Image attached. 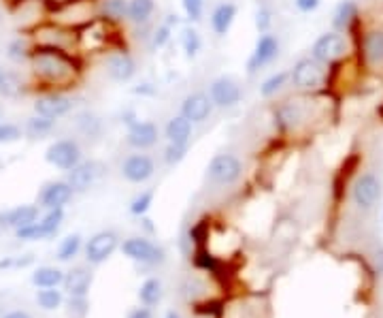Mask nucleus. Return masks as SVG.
I'll list each match as a JSON object with an SVG mask.
<instances>
[{"instance_id": "obj_52", "label": "nucleus", "mask_w": 383, "mask_h": 318, "mask_svg": "<svg viewBox=\"0 0 383 318\" xmlns=\"http://www.w3.org/2000/svg\"><path fill=\"white\" fill-rule=\"evenodd\" d=\"M3 71H5V66H0V77H3Z\"/></svg>"}, {"instance_id": "obj_19", "label": "nucleus", "mask_w": 383, "mask_h": 318, "mask_svg": "<svg viewBox=\"0 0 383 318\" xmlns=\"http://www.w3.org/2000/svg\"><path fill=\"white\" fill-rule=\"evenodd\" d=\"M107 75L117 82V84H126L130 82L137 75V62L128 52H113L107 56Z\"/></svg>"}, {"instance_id": "obj_18", "label": "nucleus", "mask_w": 383, "mask_h": 318, "mask_svg": "<svg viewBox=\"0 0 383 318\" xmlns=\"http://www.w3.org/2000/svg\"><path fill=\"white\" fill-rule=\"evenodd\" d=\"M360 56L366 66L383 68V30L373 28L366 30L360 39Z\"/></svg>"}, {"instance_id": "obj_36", "label": "nucleus", "mask_w": 383, "mask_h": 318, "mask_svg": "<svg viewBox=\"0 0 383 318\" xmlns=\"http://www.w3.org/2000/svg\"><path fill=\"white\" fill-rule=\"evenodd\" d=\"M192 261L198 269H202V272H207V274H217L219 272V261L209 252V248H204V246L196 248Z\"/></svg>"}, {"instance_id": "obj_30", "label": "nucleus", "mask_w": 383, "mask_h": 318, "mask_svg": "<svg viewBox=\"0 0 383 318\" xmlns=\"http://www.w3.org/2000/svg\"><path fill=\"white\" fill-rule=\"evenodd\" d=\"M64 282V272L58 267H39L32 274V284L39 288H54Z\"/></svg>"}, {"instance_id": "obj_2", "label": "nucleus", "mask_w": 383, "mask_h": 318, "mask_svg": "<svg viewBox=\"0 0 383 318\" xmlns=\"http://www.w3.org/2000/svg\"><path fill=\"white\" fill-rule=\"evenodd\" d=\"M349 52V43L347 37L343 32L330 30L324 32L315 39V43L311 45V58L317 60L320 64H335L337 60L345 58Z\"/></svg>"}, {"instance_id": "obj_21", "label": "nucleus", "mask_w": 383, "mask_h": 318, "mask_svg": "<svg viewBox=\"0 0 383 318\" xmlns=\"http://www.w3.org/2000/svg\"><path fill=\"white\" fill-rule=\"evenodd\" d=\"M39 220V205H17L13 209L0 212V229H21Z\"/></svg>"}, {"instance_id": "obj_50", "label": "nucleus", "mask_w": 383, "mask_h": 318, "mask_svg": "<svg viewBox=\"0 0 383 318\" xmlns=\"http://www.w3.org/2000/svg\"><path fill=\"white\" fill-rule=\"evenodd\" d=\"M377 263H383V250H379V252H377ZM379 269H383V265H381Z\"/></svg>"}, {"instance_id": "obj_47", "label": "nucleus", "mask_w": 383, "mask_h": 318, "mask_svg": "<svg viewBox=\"0 0 383 318\" xmlns=\"http://www.w3.org/2000/svg\"><path fill=\"white\" fill-rule=\"evenodd\" d=\"M320 5H322V0H294V7L300 13H313L320 9Z\"/></svg>"}, {"instance_id": "obj_41", "label": "nucleus", "mask_w": 383, "mask_h": 318, "mask_svg": "<svg viewBox=\"0 0 383 318\" xmlns=\"http://www.w3.org/2000/svg\"><path fill=\"white\" fill-rule=\"evenodd\" d=\"M190 241H194L196 246H204L209 241V220L202 218L190 229Z\"/></svg>"}, {"instance_id": "obj_51", "label": "nucleus", "mask_w": 383, "mask_h": 318, "mask_svg": "<svg viewBox=\"0 0 383 318\" xmlns=\"http://www.w3.org/2000/svg\"><path fill=\"white\" fill-rule=\"evenodd\" d=\"M166 318H181V316H179L177 312H168V314H166Z\"/></svg>"}, {"instance_id": "obj_15", "label": "nucleus", "mask_w": 383, "mask_h": 318, "mask_svg": "<svg viewBox=\"0 0 383 318\" xmlns=\"http://www.w3.org/2000/svg\"><path fill=\"white\" fill-rule=\"evenodd\" d=\"M156 174V162L147 154H132L121 162V178L130 184H145Z\"/></svg>"}, {"instance_id": "obj_35", "label": "nucleus", "mask_w": 383, "mask_h": 318, "mask_svg": "<svg viewBox=\"0 0 383 318\" xmlns=\"http://www.w3.org/2000/svg\"><path fill=\"white\" fill-rule=\"evenodd\" d=\"M37 303L47 312H54L64 303V295H62V290H58V286L43 288V290L37 292Z\"/></svg>"}, {"instance_id": "obj_12", "label": "nucleus", "mask_w": 383, "mask_h": 318, "mask_svg": "<svg viewBox=\"0 0 383 318\" xmlns=\"http://www.w3.org/2000/svg\"><path fill=\"white\" fill-rule=\"evenodd\" d=\"M119 246V239L113 231H98L86 243V259L92 265H100L113 256Z\"/></svg>"}, {"instance_id": "obj_33", "label": "nucleus", "mask_w": 383, "mask_h": 318, "mask_svg": "<svg viewBox=\"0 0 383 318\" xmlns=\"http://www.w3.org/2000/svg\"><path fill=\"white\" fill-rule=\"evenodd\" d=\"M139 299L145 308L156 306L162 299V282L158 278H149L139 288Z\"/></svg>"}, {"instance_id": "obj_49", "label": "nucleus", "mask_w": 383, "mask_h": 318, "mask_svg": "<svg viewBox=\"0 0 383 318\" xmlns=\"http://www.w3.org/2000/svg\"><path fill=\"white\" fill-rule=\"evenodd\" d=\"M3 318H32L28 312H23V310H13V312H7Z\"/></svg>"}, {"instance_id": "obj_38", "label": "nucleus", "mask_w": 383, "mask_h": 318, "mask_svg": "<svg viewBox=\"0 0 383 318\" xmlns=\"http://www.w3.org/2000/svg\"><path fill=\"white\" fill-rule=\"evenodd\" d=\"M181 47H184V52L188 58H194L198 52H200V47H202V39L198 35V30L194 28H186L181 32Z\"/></svg>"}, {"instance_id": "obj_16", "label": "nucleus", "mask_w": 383, "mask_h": 318, "mask_svg": "<svg viewBox=\"0 0 383 318\" xmlns=\"http://www.w3.org/2000/svg\"><path fill=\"white\" fill-rule=\"evenodd\" d=\"M213 109H215V105L211 101L209 92H192L181 103V115H186L192 124H202V122H207L211 118Z\"/></svg>"}, {"instance_id": "obj_45", "label": "nucleus", "mask_w": 383, "mask_h": 318, "mask_svg": "<svg viewBox=\"0 0 383 318\" xmlns=\"http://www.w3.org/2000/svg\"><path fill=\"white\" fill-rule=\"evenodd\" d=\"M170 41V26L168 24H162V26L156 28V32L151 35V47L153 50H160L166 43Z\"/></svg>"}, {"instance_id": "obj_27", "label": "nucleus", "mask_w": 383, "mask_h": 318, "mask_svg": "<svg viewBox=\"0 0 383 318\" xmlns=\"http://www.w3.org/2000/svg\"><path fill=\"white\" fill-rule=\"evenodd\" d=\"M153 9H156V3H153V0H128L126 19L135 24V26H143V24H147L151 19Z\"/></svg>"}, {"instance_id": "obj_43", "label": "nucleus", "mask_w": 383, "mask_h": 318, "mask_svg": "<svg viewBox=\"0 0 383 318\" xmlns=\"http://www.w3.org/2000/svg\"><path fill=\"white\" fill-rule=\"evenodd\" d=\"M181 7L190 21H200L204 13V0H181Z\"/></svg>"}, {"instance_id": "obj_40", "label": "nucleus", "mask_w": 383, "mask_h": 318, "mask_svg": "<svg viewBox=\"0 0 383 318\" xmlns=\"http://www.w3.org/2000/svg\"><path fill=\"white\" fill-rule=\"evenodd\" d=\"M151 203H153V192H151V190H145V192L137 194V197L132 199V203H130V214H132V216H145V214L149 212Z\"/></svg>"}, {"instance_id": "obj_10", "label": "nucleus", "mask_w": 383, "mask_h": 318, "mask_svg": "<svg viewBox=\"0 0 383 318\" xmlns=\"http://www.w3.org/2000/svg\"><path fill=\"white\" fill-rule=\"evenodd\" d=\"M209 96L217 109H233L241 103L243 99V90L235 77L222 75L211 82L209 86Z\"/></svg>"}, {"instance_id": "obj_39", "label": "nucleus", "mask_w": 383, "mask_h": 318, "mask_svg": "<svg viewBox=\"0 0 383 318\" xmlns=\"http://www.w3.org/2000/svg\"><path fill=\"white\" fill-rule=\"evenodd\" d=\"M23 137V129L15 122H0V145H9L15 143Z\"/></svg>"}, {"instance_id": "obj_3", "label": "nucleus", "mask_w": 383, "mask_h": 318, "mask_svg": "<svg viewBox=\"0 0 383 318\" xmlns=\"http://www.w3.org/2000/svg\"><path fill=\"white\" fill-rule=\"evenodd\" d=\"M381 194H383V184L373 171H364L362 176H357V180L351 186V201L362 212L375 209L377 203L381 201Z\"/></svg>"}, {"instance_id": "obj_9", "label": "nucleus", "mask_w": 383, "mask_h": 318, "mask_svg": "<svg viewBox=\"0 0 383 318\" xmlns=\"http://www.w3.org/2000/svg\"><path fill=\"white\" fill-rule=\"evenodd\" d=\"M279 50H281V43L279 37L273 32H262L258 37L253 45V52L247 60V73L249 75H255V73H260L264 66L273 64L279 58Z\"/></svg>"}, {"instance_id": "obj_11", "label": "nucleus", "mask_w": 383, "mask_h": 318, "mask_svg": "<svg viewBox=\"0 0 383 318\" xmlns=\"http://www.w3.org/2000/svg\"><path fill=\"white\" fill-rule=\"evenodd\" d=\"M121 252L130 261L145 263V265H158L164 261V250L145 237H128L121 243Z\"/></svg>"}, {"instance_id": "obj_22", "label": "nucleus", "mask_w": 383, "mask_h": 318, "mask_svg": "<svg viewBox=\"0 0 383 318\" xmlns=\"http://www.w3.org/2000/svg\"><path fill=\"white\" fill-rule=\"evenodd\" d=\"M237 13H239V7L235 3H219L211 11V17H209L211 30L217 37H226L230 32V28H233V24L237 19Z\"/></svg>"}, {"instance_id": "obj_20", "label": "nucleus", "mask_w": 383, "mask_h": 318, "mask_svg": "<svg viewBox=\"0 0 383 318\" xmlns=\"http://www.w3.org/2000/svg\"><path fill=\"white\" fill-rule=\"evenodd\" d=\"M304 118H306V109H304V105L298 103V101H286V103L277 105L275 111H273L275 127H277L279 131H284V133L296 129Z\"/></svg>"}, {"instance_id": "obj_13", "label": "nucleus", "mask_w": 383, "mask_h": 318, "mask_svg": "<svg viewBox=\"0 0 383 318\" xmlns=\"http://www.w3.org/2000/svg\"><path fill=\"white\" fill-rule=\"evenodd\" d=\"M160 139V129L156 122L151 120H137L130 124L126 133V143L135 150H149L158 143Z\"/></svg>"}, {"instance_id": "obj_7", "label": "nucleus", "mask_w": 383, "mask_h": 318, "mask_svg": "<svg viewBox=\"0 0 383 318\" xmlns=\"http://www.w3.org/2000/svg\"><path fill=\"white\" fill-rule=\"evenodd\" d=\"M45 160L51 167H56V169L66 171V174H68L70 169H75L77 165L84 160V152H81L79 143H77L75 139H56L47 148Z\"/></svg>"}, {"instance_id": "obj_37", "label": "nucleus", "mask_w": 383, "mask_h": 318, "mask_svg": "<svg viewBox=\"0 0 383 318\" xmlns=\"http://www.w3.org/2000/svg\"><path fill=\"white\" fill-rule=\"evenodd\" d=\"M81 250V235L79 233H72L68 237H64L60 241V246H58V259L60 261H70L75 259L77 254H79Z\"/></svg>"}, {"instance_id": "obj_29", "label": "nucleus", "mask_w": 383, "mask_h": 318, "mask_svg": "<svg viewBox=\"0 0 383 318\" xmlns=\"http://www.w3.org/2000/svg\"><path fill=\"white\" fill-rule=\"evenodd\" d=\"M56 129V120H49L43 115H30L26 120V127H23V135H28L30 139H43L47 135H51Z\"/></svg>"}, {"instance_id": "obj_17", "label": "nucleus", "mask_w": 383, "mask_h": 318, "mask_svg": "<svg viewBox=\"0 0 383 318\" xmlns=\"http://www.w3.org/2000/svg\"><path fill=\"white\" fill-rule=\"evenodd\" d=\"M72 194H75V190L70 188V184L66 180L47 182L39 192V207H43V209L64 207L72 199Z\"/></svg>"}, {"instance_id": "obj_42", "label": "nucleus", "mask_w": 383, "mask_h": 318, "mask_svg": "<svg viewBox=\"0 0 383 318\" xmlns=\"http://www.w3.org/2000/svg\"><path fill=\"white\" fill-rule=\"evenodd\" d=\"M188 154V145H175V143H168L164 148V162L166 165H179Z\"/></svg>"}, {"instance_id": "obj_14", "label": "nucleus", "mask_w": 383, "mask_h": 318, "mask_svg": "<svg viewBox=\"0 0 383 318\" xmlns=\"http://www.w3.org/2000/svg\"><path fill=\"white\" fill-rule=\"evenodd\" d=\"M102 171H105L102 162H98V160H81L75 169L68 171L66 182L70 184V188L75 192H86L100 180Z\"/></svg>"}, {"instance_id": "obj_46", "label": "nucleus", "mask_w": 383, "mask_h": 318, "mask_svg": "<svg viewBox=\"0 0 383 318\" xmlns=\"http://www.w3.org/2000/svg\"><path fill=\"white\" fill-rule=\"evenodd\" d=\"M196 312H198V314H213V316H219V314L224 312V303H222V301H207V303L196 306Z\"/></svg>"}, {"instance_id": "obj_44", "label": "nucleus", "mask_w": 383, "mask_h": 318, "mask_svg": "<svg viewBox=\"0 0 383 318\" xmlns=\"http://www.w3.org/2000/svg\"><path fill=\"white\" fill-rule=\"evenodd\" d=\"M271 24H273V13L268 7H260L258 11H255V28H258V32H268L271 28Z\"/></svg>"}, {"instance_id": "obj_48", "label": "nucleus", "mask_w": 383, "mask_h": 318, "mask_svg": "<svg viewBox=\"0 0 383 318\" xmlns=\"http://www.w3.org/2000/svg\"><path fill=\"white\" fill-rule=\"evenodd\" d=\"M128 318H153V316H151V310L149 308H137Z\"/></svg>"}, {"instance_id": "obj_34", "label": "nucleus", "mask_w": 383, "mask_h": 318, "mask_svg": "<svg viewBox=\"0 0 383 318\" xmlns=\"http://www.w3.org/2000/svg\"><path fill=\"white\" fill-rule=\"evenodd\" d=\"M98 13H100V17H105V19L121 21L128 15V0H100Z\"/></svg>"}, {"instance_id": "obj_4", "label": "nucleus", "mask_w": 383, "mask_h": 318, "mask_svg": "<svg viewBox=\"0 0 383 318\" xmlns=\"http://www.w3.org/2000/svg\"><path fill=\"white\" fill-rule=\"evenodd\" d=\"M75 109V101L68 94H64L62 90H47L43 94H39L35 103H32V111L37 115L49 118V120H62L66 115H70Z\"/></svg>"}, {"instance_id": "obj_28", "label": "nucleus", "mask_w": 383, "mask_h": 318, "mask_svg": "<svg viewBox=\"0 0 383 318\" xmlns=\"http://www.w3.org/2000/svg\"><path fill=\"white\" fill-rule=\"evenodd\" d=\"M72 124H75V129L79 131L81 135L92 137V139H96L102 133V120L94 111H79V113H75Z\"/></svg>"}, {"instance_id": "obj_23", "label": "nucleus", "mask_w": 383, "mask_h": 318, "mask_svg": "<svg viewBox=\"0 0 383 318\" xmlns=\"http://www.w3.org/2000/svg\"><path fill=\"white\" fill-rule=\"evenodd\" d=\"M192 129L194 124L181 113H177L173 118H168L166 127H164V137L168 143H175V145H188L190 139H192Z\"/></svg>"}, {"instance_id": "obj_6", "label": "nucleus", "mask_w": 383, "mask_h": 318, "mask_svg": "<svg viewBox=\"0 0 383 318\" xmlns=\"http://www.w3.org/2000/svg\"><path fill=\"white\" fill-rule=\"evenodd\" d=\"M326 80V73H324V64H320L317 60L309 58H300L292 71H290V82L296 90L300 92H311L317 90Z\"/></svg>"}, {"instance_id": "obj_26", "label": "nucleus", "mask_w": 383, "mask_h": 318, "mask_svg": "<svg viewBox=\"0 0 383 318\" xmlns=\"http://www.w3.org/2000/svg\"><path fill=\"white\" fill-rule=\"evenodd\" d=\"M357 17H360V9L353 0H341L335 9V15H332V28L337 32H345L357 21Z\"/></svg>"}, {"instance_id": "obj_31", "label": "nucleus", "mask_w": 383, "mask_h": 318, "mask_svg": "<svg viewBox=\"0 0 383 318\" xmlns=\"http://www.w3.org/2000/svg\"><path fill=\"white\" fill-rule=\"evenodd\" d=\"M32 50H35V45L28 39H26V37H15L13 41L7 43V58L11 62H15V64L28 62Z\"/></svg>"}, {"instance_id": "obj_1", "label": "nucleus", "mask_w": 383, "mask_h": 318, "mask_svg": "<svg viewBox=\"0 0 383 318\" xmlns=\"http://www.w3.org/2000/svg\"><path fill=\"white\" fill-rule=\"evenodd\" d=\"M28 62L32 75L49 90L70 88L77 82V75H79V66H77L72 54L56 50V47L35 45Z\"/></svg>"}, {"instance_id": "obj_5", "label": "nucleus", "mask_w": 383, "mask_h": 318, "mask_svg": "<svg viewBox=\"0 0 383 318\" xmlns=\"http://www.w3.org/2000/svg\"><path fill=\"white\" fill-rule=\"evenodd\" d=\"M243 176V162L235 154H217L207 165V180L215 186H233Z\"/></svg>"}, {"instance_id": "obj_53", "label": "nucleus", "mask_w": 383, "mask_h": 318, "mask_svg": "<svg viewBox=\"0 0 383 318\" xmlns=\"http://www.w3.org/2000/svg\"><path fill=\"white\" fill-rule=\"evenodd\" d=\"M0 122H3V109H0Z\"/></svg>"}, {"instance_id": "obj_24", "label": "nucleus", "mask_w": 383, "mask_h": 318, "mask_svg": "<svg viewBox=\"0 0 383 318\" xmlns=\"http://www.w3.org/2000/svg\"><path fill=\"white\" fill-rule=\"evenodd\" d=\"M64 288L68 290V295L72 299H84L88 295V290L92 286V274L84 267L70 269L68 274H64Z\"/></svg>"}, {"instance_id": "obj_32", "label": "nucleus", "mask_w": 383, "mask_h": 318, "mask_svg": "<svg viewBox=\"0 0 383 318\" xmlns=\"http://www.w3.org/2000/svg\"><path fill=\"white\" fill-rule=\"evenodd\" d=\"M288 82H290V73L288 71H277L260 84L258 92H260L262 99H271V96H275L277 92L284 90L288 86Z\"/></svg>"}, {"instance_id": "obj_8", "label": "nucleus", "mask_w": 383, "mask_h": 318, "mask_svg": "<svg viewBox=\"0 0 383 318\" xmlns=\"http://www.w3.org/2000/svg\"><path fill=\"white\" fill-rule=\"evenodd\" d=\"M64 223V207H58V209H47L45 216H41L37 223L32 225H26L21 229L15 231L17 239H23V241H39V239H47L51 235H56L58 229L62 227Z\"/></svg>"}, {"instance_id": "obj_25", "label": "nucleus", "mask_w": 383, "mask_h": 318, "mask_svg": "<svg viewBox=\"0 0 383 318\" xmlns=\"http://www.w3.org/2000/svg\"><path fill=\"white\" fill-rule=\"evenodd\" d=\"M26 90L28 88H26V82L17 71H13V68L3 71V77H0V96H3V99L17 101L26 94Z\"/></svg>"}]
</instances>
